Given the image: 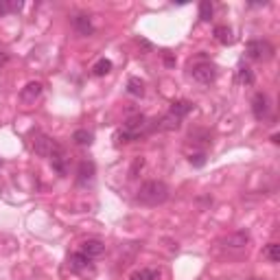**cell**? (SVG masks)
Instances as JSON below:
<instances>
[{
	"instance_id": "cell-13",
	"label": "cell",
	"mask_w": 280,
	"mask_h": 280,
	"mask_svg": "<svg viewBox=\"0 0 280 280\" xmlns=\"http://www.w3.org/2000/svg\"><path fill=\"white\" fill-rule=\"evenodd\" d=\"M190 109H193V103L190 101H173V105H171V114L173 116H178V119L182 121L184 116H186Z\"/></svg>"
},
{
	"instance_id": "cell-24",
	"label": "cell",
	"mask_w": 280,
	"mask_h": 280,
	"mask_svg": "<svg viewBox=\"0 0 280 280\" xmlns=\"http://www.w3.org/2000/svg\"><path fill=\"white\" fill-rule=\"evenodd\" d=\"M188 160H190V164L193 166H204L206 164V153H193Z\"/></svg>"
},
{
	"instance_id": "cell-15",
	"label": "cell",
	"mask_w": 280,
	"mask_h": 280,
	"mask_svg": "<svg viewBox=\"0 0 280 280\" xmlns=\"http://www.w3.org/2000/svg\"><path fill=\"white\" fill-rule=\"evenodd\" d=\"M92 72H94L97 77H105V75H109V72H112V62L103 57V60H99L97 64L92 66Z\"/></svg>"
},
{
	"instance_id": "cell-17",
	"label": "cell",
	"mask_w": 280,
	"mask_h": 280,
	"mask_svg": "<svg viewBox=\"0 0 280 280\" xmlns=\"http://www.w3.org/2000/svg\"><path fill=\"white\" fill-rule=\"evenodd\" d=\"M263 256L269 263H278L280 261V245H278V243H269V245L263 249Z\"/></svg>"
},
{
	"instance_id": "cell-20",
	"label": "cell",
	"mask_w": 280,
	"mask_h": 280,
	"mask_svg": "<svg viewBox=\"0 0 280 280\" xmlns=\"http://www.w3.org/2000/svg\"><path fill=\"white\" fill-rule=\"evenodd\" d=\"M158 127H160V129H178V127H180V119H178V116H173L171 112H169V114L164 116V119L160 121Z\"/></svg>"
},
{
	"instance_id": "cell-9",
	"label": "cell",
	"mask_w": 280,
	"mask_h": 280,
	"mask_svg": "<svg viewBox=\"0 0 280 280\" xmlns=\"http://www.w3.org/2000/svg\"><path fill=\"white\" fill-rule=\"evenodd\" d=\"M103 249H105V245H103L101 241H97V239H88V241L81 243V249H79V252L86 254L88 259L92 261V259H97V256L103 254Z\"/></svg>"
},
{
	"instance_id": "cell-3",
	"label": "cell",
	"mask_w": 280,
	"mask_h": 280,
	"mask_svg": "<svg viewBox=\"0 0 280 280\" xmlns=\"http://www.w3.org/2000/svg\"><path fill=\"white\" fill-rule=\"evenodd\" d=\"M245 53H247L249 60H254V62H263V60H269L271 53H274V48L269 46V42L252 40V42H247Z\"/></svg>"
},
{
	"instance_id": "cell-21",
	"label": "cell",
	"mask_w": 280,
	"mask_h": 280,
	"mask_svg": "<svg viewBox=\"0 0 280 280\" xmlns=\"http://www.w3.org/2000/svg\"><path fill=\"white\" fill-rule=\"evenodd\" d=\"M215 38L221 44H232V31L228 26H217L215 29Z\"/></svg>"
},
{
	"instance_id": "cell-25",
	"label": "cell",
	"mask_w": 280,
	"mask_h": 280,
	"mask_svg": "<svg viewBox=\"0 0 280 280\" xmlns=\"http://www.w3.org/2000/svg\"><path fill=\"white\" fill-rule=\"evenodd\" d=\"M7 62H9V53L5 48H0V66H5Z\"/></svg>"
},
{
	"instance_id": "cell-26",
	"label": "cell",
	"mask_w": 280,
	"mask_h": 280,
	"mask_svg": "<svg viewBox=\"0 0 280 280\" xmlns=\"http://www.w3.org/2000/svg\"><path fill=\"white\" fill-rule=\"evenodd\" d=\"M252 280H265V278H252Z\"/></svg>"
},
{
	"instance_id": "cell-23",
	"label": "cell",
	"mask_w": 280,
	"mask_h": 280,
	"mask_svg": "<svg viewBox=\"0 0 280 280\" xmlns=\"http://www.w3.org/2000/svg\"><path fill=\"white\" fill-rule=\"evenodd\" d=\"M200 18L204 22H208L212 18V3H210V0H204V3H200Z\"/></svg>"
},
{
	"instance_id": "cell-12",
	"label": "cell",
	"mask_w": 280,
	"mask_h": 280,
	"mask_svg": "<svg viewBox=\"0 0 280 280\" xmlns=\"http://www.w3.org/2000/svg\"><path fill=\"white\" fill-rule=\"evenodd\" d=\"M94 178V162H81L79 164V184H88Z\"/></svg>"
},
{
	"instance_id": "cell-7",
	"label": "cell",
	"mask_w": 280,
	"mask_h": 280,
	"mask_svg": "<svg viewBox=\"0 0 280 280\" xmlns=\"http://www.w3.org/2000/svg\"><path fill=\"white\" fill-rule=\"evenodd\" d=\"M252 112H254V119H256V121H263L265 116H267V112H269V99H267V94H263V92L256 94L254 101H252Z\"/></svg>"
},
{
	"instance_id": "cell-18",
	"label": "cell",
	"mask_w": 280,
	"mask_h": 280,
	"mask_svg": "<svg viewBox=\"0 0 280 280\" xmlns=\"http://www.w3.org/2000/svg\"><path fill=\"white\" fill-rule=\"evenodd\" d=\"M92 134L88 129H77L75 134H72V140H75L77 145H81V147H88V145H92Z\"/></svg>"
},
{
	"instance_id": "cell-11",
	"label": "cell",
	"mask_w": 280,
	"mask_h": 280,
	"mask_svg": "<svg viewBox=\"0 0 280 280\" xmlns=\"http://www.w3.org/2000/svg\"><path fill=\"white\" fill-rule=\"evenodd\" d=\"M88 265H90V259H88L86 254H81V252L70 254V259H68L70 271H83V269H88Z\"/></svg>"
},
{
	"instance_id": "cell-14",
	"label": "cell",
	"mask_w": 280,
	"mask_h": 280,
	"mask_svg": "<svg viewBox=\"0 0 280 280\" xmlns=\"http://www.w3.org/2000/svg\"><path fill=\"white\" fill-rule=\"evenodd\" d=\"M50 164H53V169L60 175H66V156H64V151H62V147L57 149L53 156H50Z\"/></svg>"
},
{
	"instance_id": "cell-5",
	"label": "cell",
	"mask_w": 280,
	"mask_h": 280,
	"mask_svg": "<svg viewBox=\"0 0 280 280\" xmlns=\"http://www.w3.org/2000/svg\"><path fill=\"white\" fill-rule=\"evenodd\" d=\"M145 125H147V119L143 114H136V116H131V119H127V123H125V131L129 134L131 140H136L140 134H143V129H145Z\"/></svg>"
},
{
	"instance_id": "cell-19",
	"label": "cell",
	"mask_w": 280,
	"mask_h": 280,
	"mask_svg": "<svg viewBox=\"0 0 280 280\" xmlns=\"http://www.w3.org/2000/svg\"><path fill=\"white\" fill-rule=\"evenodd\" d=\"M237 81L239 83H254V75H252V70L247 68V66H239V70H237Z\"/></svg>"
},
{
	"instance_id": "cell-22",
	"label": "cell",
	"mask_w": 280,
	"mask_h": 280,
	"mask_svg": "<svg viewBox=\"0 0 280 280\" xmlns=\"http://www.w3.org/2000/svg\"><path fill=\"white\" fill-rule=\"evenodd\" d=\"M156 278H158V271L156 269H140L129 280H156Z\"/></svg>"
},
{
	"instance_id": "cell-4",
	"label": "cell",
	"mask_w": 280,
	"mask_h": 280,
	"mask_svg": "<svg viewBox=\"0 0 280 280\" xmlns=\"http://www.w3.org/2000/svg\"><path fill=\"white\" fill-rule=\"evenodd\" d=\"M33 149H35V153L38 156H44V158H50L53 153L60 149V145L57 143H53L48 136H44V134H38L33 138Z\"/></svg>"
},
{
	"instance_id": "cell-1",
	"label": "cell",
	"mask_w": 280,
	"mask_h": 280,
	"mask_svg": "<svg viewBox=\"0 0 280 280\" xmlns=\"http://www.w3.org/2000/svg\"><path fill=\"white\" fill-rule=\"evenodd\" d=\"M136 200L145 206H160L169 200V186L160 180H151V182H145L143 186L138 188V195Z\"/></svg>"
},
{
	"instance_id": "cell-6",
	"label": "cell",
	"mask_w": 280,
	"mask_h": 280,
	"mask_svg": "<svg viewBox=\"0 0 280 280\" xmlns=\"http://www.w3.org/2000/svg\"><path fill=\"white\" fill-rule=\"evenodd\" d=\"M40 94H42V83H40V81H31V83H26L24 88H22L20 99H22V103L31 105V103H35L40 99Z\"/></svg>"
},
{
	"instance_id": "cell-8",
	"label": "cell",
	"mask_w": 280,
	"mask_h": 280,
	"mask_svg": "<svg viewBox=\"0 0 280 280\" xmlns=\"http://www.w3.org/2000/svg\"><path fill=\"white\" fill-rule=\"evenodd\" d=\"M72 26H75V31L79 35H92L94 33V26H92V20L90 16H86V13H77L75 18H72Z\"/></svg>"
},
{
	"instance_id": "cell-10",
	"label": "cell",
	"mask_w": 280,
	"mask_h": 280,
	"mask_svg": "<svg viewBox=\"0 0 280 280\" xmlns=\"http://www.w3.org/2000/svg\"><path fill=\"white\" fill-rule=\"evenodd\" d=\"M249 237L245 232H237V234H230V237H226L223 241H221V245L223 247H232V249H239V247H245L247 245Z\"/></svg>"
},
{
	"instance_id": "cell-2",
	"label": "cell",
	"mask_w": 280,
	"mask_h": 280,
	"mask_svg": "<svg viewBox=\"0 0 280 280\" xmlns=\"http://www.w3.org/2000/svg\"><path fill=\"white\" fill-rule=\"evenodd\" d=\"M190 77H193L197 83L208 86V83H212V81L217 79V68H215V66H212L210 62L193 64V68H190Z\"/></svg>"
},
{
	"instance_id": "cell-16",
	"label": "cell",
	"mask_w": 280,
	"mask_h": 280,
	"mask_svg": "<svg viewBox=\"0 0 280 280\" xmlns=\"http://www.w3.org/2000/svg\"><path fill=\"white\" fill-rule=\"evenodd\" d=\"M127 92L131 94V97H143V94H145V83L138 77H131L127 81Z\"/></svg>"
}]
</instances>
